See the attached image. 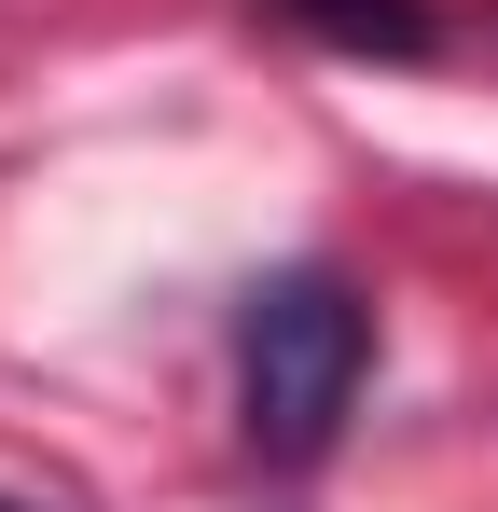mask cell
<instances>
[{"mask_svg":"<svg viewBox=\"0 0 498 512\" xmlns=\"http://www.w3.org/2000/svg\"><path fill=\"white\" fill-rule=\"evenodd\" d=\"M360 374H374V305L332 277V263H277L236 319V429L249 457L277 471H319L346 416H360Z\"/></svg>","mask_w":498,"mask_h":512,"instance_id":"cell-1","label":"cell"}]
</instances>
